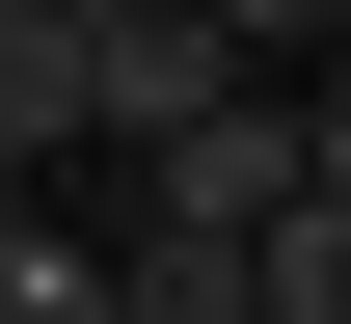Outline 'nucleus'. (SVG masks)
I'll list each match as a JSON object with an SVG mask.
<instances>
[{
  "instance_id": "f257e3e1",
  "label": "nucleus",
  "mask_w": 351,
  "mask_h": 324,
  "mask_svg": "<svg viewBox=\"0 0 351 324\" xmlns=\"http://www.w3.org/2000/svg\"><path fill=\"white\" fill-rule=\"evenodd\" d=\"M54 82H82V136L162 162L189 108H243V27H189V0H82V54H54Z\"/></svg>"
},
{
  "instance_id": "f03ea898",
  "label": "nucleus",
  "mask_w": 351,
  "mask_h": 324,
  "mask_svg": "<svg viewBox=\"0 0 351 324\" xmlns=\"http://www.w3.org/2000/svg\"><path fill=\"white\" fill-rule=\"evenodd\" d=\"M270 216H298V108H189V136H162V243H270Z\"/></svg>"
},
{
  "instance_id": "7ed1b4c3",
  "label": "nucleus",
  "mask_w": 351,
  "mask_h": 324,
  "mask_svg": "<svg viewBox=\"0 0 351 324\" xmlns=\"http://www.w3.org/2000/svg\"><path fill=\"white\" fill-rule=\"evenodd\" d=\"M108 324H243V243H162V216H135L108 243Z\"/></svg>"
},
{
  "instance_id": "20e7f679",
  "label": "nucleus",
  "mask_w": 351,
  "mask_h": 324,
  "mask_svg": "<svg viewBox=\"0 0 351 324\" xmlns=\"http://www.w3.org/2000/svg\"><path fill=\"white\" fill-rule=\"evenodd\" d=\"M243 324H351V216H324V189H298V216L243 243Z\"/></svg>"
},
{
  "instance_id": "39448f33",
  "label": "nucleus",
  "mask_w": 351,
  "mask_h": 324,
  "mask_svg": "<svg viewBox=\"0 0 351 324\" xmlns=\"http://www.w3.org/2000/svg\"><path fill=\"white\" fill-rule=\"evenodd\" d=\"M0 324H108V243H54V216H0Z\"/></svg>"
},
{
  "instance_id": "423d86ee",
  "label": "nucleus",
  "mask_w": 351,
  "mask_h": 324,
  "mask_svg": "<svg viewBox=\"0 0 351 324\" xmlns=\"http://www.w3.org/2000/svg\"><path fill=\"white\" fill-rule=\"evenodd\" d=\"M298 189H324V216H351V54H324V82H298Z\"/></svg>"
}]
</instances>
